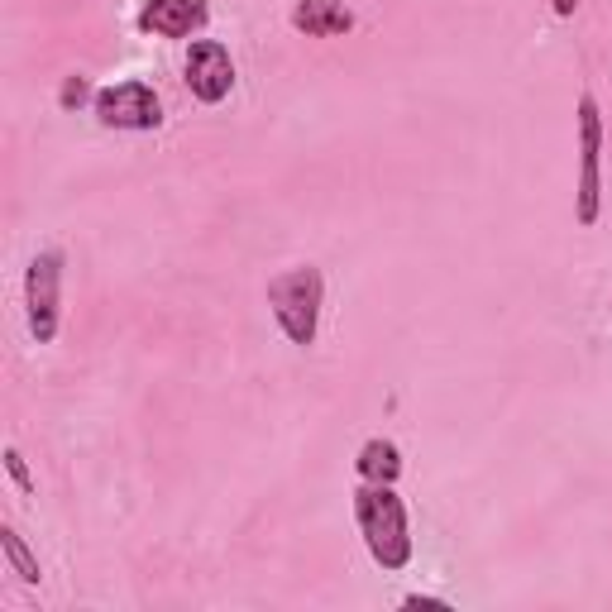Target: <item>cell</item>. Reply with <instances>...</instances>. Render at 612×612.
I'll list each match as a JSON object with an SVG mask.
<instances>
[{
  "mask_svg": "<svg viewBox=\"0 0 612 612\" xmlns=\"http://www.w3.org/2000/svg\"><path fill=\"white\" fill-rule=\"evenodd\" d=\"M96 120L106 130H158L163 125V106H158L153 87L120 82V87L96 91Z\"/></svg>",
  "mask_w": 612,
  "mask_h": 612,
  "instance_id": "277c9868",
  "label": "cell"
},
{
  "mask_svg": "<svg viewBox=\"0 0 612 612\" xmlns=\"http://www.w3.org/2000/svg\"><path fill=\"white\" fill-rule=\"evenodd\" d=\"M0 546H5V560H10V569L20 574L24 584H39V560L29 555V546L20 541L15 526H0Z\"/></svg>",
  "mask_w": 612,
  "mask_h": 612,
  "instance_id": "30bf717a",
  "label": "cell"
},
{
  "mask_svg": "<svg viewBox=\"0 0 612 612\" xmlns=\"http://www.w3.org/2000/svg\"><path fill=\"white\" fill-rule=\"evenodd\" d=\"M206 24V0H149L139 10V29L158 39H187Z\"/></svg>",
  "mask_w": 612,
  "mask_h": 612,
  "instance_id": "52a82bcc",
  "label": "cell"
},
{
  "mask_svg": "<svg viewBox=\"0 0 612 612\" xmlns=\"http://www.w3.org/2000/svg\"><path fill=\"white\" fill-rule=\"evenodd\" d=\"M550 5H555V15H560V20H569V15H574V5H579V0H550Z\"/></svg>",
  "mask_w": 612,
  "mask_h": 612,
  "instance_id": "5bb4252c",
  "label": "cell"
},
{
  "mask_svg": "<svg viewBox=\"0 0 612 612\" xmlns=\"http://www.w3.org/2000/svg\"><path fill=\"white\" fill-rule=\"evenodd\" d=\"M58 292H63V254L44 249L24 273V306H29V330L39 345H53L58 335Z\"/></svg>",
  "mask_w": 612,
  "mask_h": 612,
  "instance_id": "3957f363",
  "label": "cell"
},
{
  "mask_svg": "<svg viewBox=\"0 0 612 612\" xmlns=\"http://www.w3.org/2000/svg\"><path fill=\"white\" fill-rule=\"evenodd\" d=\"M598 153H603V120H598V101L579 96V225L598 220V201H603V177H598Z\"/></svg>",
  "mask_w": 612,
  "mask_h": 612,
  "instance_id": "5b68a950",
  "label": "cell"
},
{
  "mask_svg": "<svg viewBox=\"0 0 612 612\" xmlns=\"http://www.w3.org/2000/svg\"><path fill=\"white\" fill-rule=\"evenodd\" d=\"M354 464H359L364 483H397V474H402V455H397L393 440H369Z\"/></svg>",
  "mask_w": 612,
  "mask_h": 612,
  "instance_id": "9c48e42d",
  "label": "cell"
},
{
  "mask_svg": "<svg viewBox=\"0 0 612 612\" xmlns=\"http://www.w3.org/2000/svg\"><path fill=\"white\" fill-rule=\"evenodd\" d=\"M5 469H10V479H15V488H20V493H34V479H29V464H24V455L15 450V445H5Z\"/></svg>",
  "mask_w": 612,
  "mask_h": 612,
  "instance_id": "8fae6325",
  "label": "cell"
},
{
  "mask_svg": "<svg viewBox=\"0 0 612 612\" xmlns=\"http://www.w3.org/2000/svg\"><path fill=\"white\" fill-rule=\"evenodd\" d=\"M187 87H192V96H197V101H206V106L225 101V96H230V87H235V63H230V48L216 44V39H201V44H192V53H187Z\"/></svg>",
  "mask_w": 612,
  "mask_h": 612,
  "instance_id": "8992f818",
  "label": "cell"
},
{
  "mask_svg": "<svg viewBox=\"0 0 612 612\" xmlns=\"http://www.w3.org/2000/svg\"><path fill=\"white\" fill-rule=\"evenodd\" d=\"M292 29H302L306 39H335L354 29V10L345 0H297L292 5Z\"/></svg>",
  "mask_w": 612,
  "mask_h": 612,
  "instance_id": "ba28073f",
  "label": "cell"
},
{
  "mask_svg": "<svg viewBox=\"0 0 612 612\" xmlns=\"http://www.w3.org/2000/svg\"><path fill=\"white\" fill-rule=\"evenodd\" d=\"M91 96V87H87V77H67L63 82V91H58V106L63 110H77L82 101Z\"/></svg>",
  "mask_w": 612,
  "mask_h": 612,
  "instance_id": "7c38bea8",
  "label": "cell"
},
{
  "mask_svg": "<svg viewBox=\"0 0 612 612\" xmlns=\"http://www.w3.org/2000/svg\"><path fill=\"white\" fill-rule=\"evenodd\" d=\"M321 297H326V278L316 263L287 268L283 278L268 283V306L278 316V326L292 345H311L316 340V321H321Z\"/></svg>",
  "mask_w": 612,
  "mask_h": 612,
  "instance_id": "7a4b0ae2",
  "label": "cell"
},
{
  "mask_svg": "<svg viewBox=\"0 0 612 612\" xmlns=\"http://www.w3.org/2000/svg\"><path fill=\"white\" fill-rule=\"evenodd\" d=\"M402 608H436V612H450V603H445V598H421V593H412V598H407Z\"/></svg>",
  "mask_w": 612,
  "mask_h": 612,
  "instance_id": "4fadbf2b",
  "label": "cell"
},
{
  "mask_svg": "<svg viewBox=\"0 0 612 612\" xmlns=\"http://www.w3.org/2000/svg\"><path fill=\"white\" fill-rule=\"evenodd\" d=\"M354 517L364 531L373 565L402 569L412 560V536H407V507L393 493V483H364L354 488Z\"/></svg>",
  "mask_w": 612,
  "mask_h": 612,
  "instance_id": "6da1fadb",
  "label": "cell"
}]
</instances>
